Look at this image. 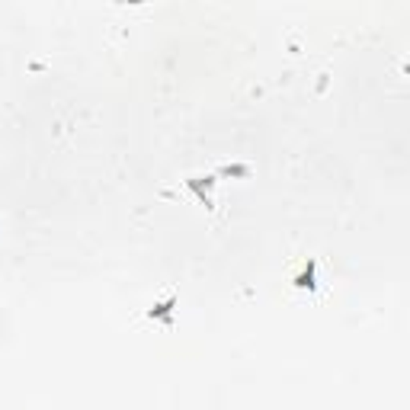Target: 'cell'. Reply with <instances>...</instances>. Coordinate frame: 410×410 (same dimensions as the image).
I'll use <instances>...</instances> for the list:
<instances>
[{
    "label": "cell",
    "mask_w": 410,
    "mask_h": 410,
    "mask_svg": "<svg viewBox=\"0 0 410 410\" xmlns=\"http://www.w3.org/2000/svg\"><path fill=\"white\" fill-rule=\"evenodd\" d=\"M215 183H218V176H190L186 180V190L196 192V199L205 205V208H212V190Z\"/></svg>",
    "instance_id": "1"
},
{
    "label": "cell",
    "mask_w": 410,
    "mask_h": 410,
    "mask_svg": "<svg viewBox=\"0 0 410 410\" xmlns=\"http://www.w3.org/2000/svg\"><path fill=\"white\" fill-rule=\"evenodd\" d=\"M174 308H176V295H170L167 302L154 304L151 311H148V318H151V320H164L167 327H174Z\"/></svg>",
    "instance_id": "2"
},
{
    "label": "cell",
    "mask_w": 410,
    "mask_h": 410,
    "mask_svg": "<svg viewBox=\"0 0 410 410\" xmlns=\"http://www.w3.org/2000/svg\"><path fill=\"white\" fill-rule=\"evenodd\" d=\"M314 269H318V263H314V260H308V266H304L302 273L295 276V282H292V285H295V289L314 292V289H318V282H314Z\"/></svg>",
    "instance_id": "3"
},
{
    "label": "cell",
    "mask_w": 410,
    "mask_h": 410,
    "mask_svg": "<svg viewBox=\"0 0 410 410\" xmlns=\"http://www.w3.org/2000/svg\"><path fill=\"white\" fill-rule=\"evenodd\" d=\"M215 176H250V167H243V164H228V167H221Z\"/></svg>",
    "instance_id": "4"
}]
</instances>
